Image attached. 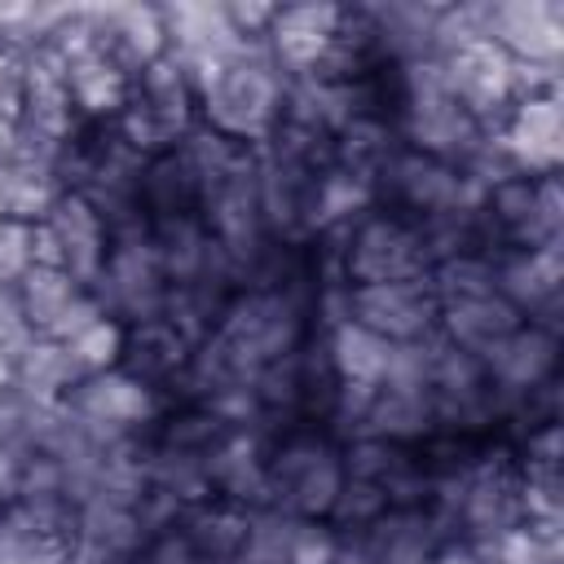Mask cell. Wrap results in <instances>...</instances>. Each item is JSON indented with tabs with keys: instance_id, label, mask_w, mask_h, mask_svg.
<instances>
[{
	"instance_id": "1",
	"label": "cell",
	"mask_w": 564,
	"mask_h": 564,
	"mask_svg": "<svg viewBox=\"0 0 564 564\" xmlns=\"http://www.w3.org/2000/svg\"><path fill=\"white\" fill-rule=\"evenodd\" d=\"M194 70V93H198V123L260 150L286 110V75L282 66L264 53V44H242L229 48Z\"/></svg>"
},
{
	"instance_id": "2",
	"label": "cell",
	"mask_w": 564,
	"mask_h": 564,
	"mask_svg": "<svg viewBox=\"0 0 564 564\" xmlns=\"http://www.w3.org/2000/svg\"><path fill=\"white\" fill-rule=\"evenodd\" d=\"M344 471V436L326 423H291L273 427L264 441V507L291 520H326L339 502Z\"/></svg>"
},
{
	"instance_id": "3",
	"label": "cell",
	"mask_w": 564,
	"mask_h": 564,
	"mask_svg": "<svg viewBox=\"0 0 564 564\" xmlns=\"http://www.w3.org/2000/svg\"><path fill=\"white\" fill-rule=\"evenodd\" d=\"M330 251V269L339 286H370V282H410L432 273V247L423 225L370 203L348 225L317 234Z\"/></svg>"
},
{
	"instance_id": "4",
	"label": "cell",
	"mask_w": 564,
	"mask_h": 564,
	"mask_svg": "<svg viewBox=\"0 0 564 564\" xmlns=\"http://www.w3.org/2000/svg\"><path fill=\"white\" fill-rule=\"evenodd\" d=\"M115 128L145 159H154L163 150H176L198 128V93H194L189 62H181L167 48L163 57L141 66L128 84V101L115 115Z\"/></svg>"
},
{
	"instance_id": "5",
	"label": "cell",
	"mask_w": 564,
	"mask_h": 564,
	"mask_svg": "<svg viewBox=\"0 0 564 564\" xmlns=\"http://www.w3.org/2000/svg\"><path fill=\"white\" fill-rule=\"evenodd\" d=\"M476 220H480V238L489 251L560 247V238H564L560 172H551V176L507 172V176L489 181L476 198Z\"/></svg>"
},
{
	"instance_id": "6",
	"label": "cell",
	"mask_w": 564,
	"mask_h": 564,
	"mask_svg": "<svg viewBox=\"0 0 564 564\" xmlns=\"http://www.w3.org/2000/svg\"><path fill=\"white\" fill-rule=\"evenodd\" d=\"M370 194L379 207L414 220V225H436L445 216L471 212L480 198V181L467 167L441 163L432 154H419L410 145H392L383 163L370 176Z\"/></svg>"
},
{
	"instance_id": "7",
	"label": "cell",
	"mask_w": 564,
	"mask_h": 564,
	"mask_svg": "<svg viewBox=\"0 0 564 564\" xmlns=\"http://www.w3.org/2000/svg\"><path fill=\"white\" fill-rule=\"evenodd\" d=\"M326 317H344L392 348H410L436 335L441 295L432 278L410 282H370V286H335L326 300Z\"/></svg>"
},
{
	"instance_id": "8",
	"label": "cell",
	"mask_w": 564,
	"mask_h": 564,
	"mask_svg": "<svg viewBox=\"0 0 564 564\" xmlns=\"http://www.w3.org/2000/svg\"><path fill=\"white\" fill-rule=\"evenodd\" d=\"M93 291H97L101 313L110 322H119V326H137V322L163 317L172 286H167V273L159 264V251L150 242L145 220L115 229L106 264H101V273L93 282Z\"/></svg>"
},
{
	"instance_id": "9",
	"label": "cell",
	"mask_w": 564,
	"mask_h": 564,
	"mask_svg": "<svg viewBox=\"0 0 564 564\" xmlns=\"http://www.w3.org/2000/svg\"><path fill=\"white\" fill-rule=\"evenodd\" d=\"M436 66H441L445 93H449L480 128H489V137H494V128L507 119V110L516 106V97L524 93V70H520L498 44H489L485 35L454 44L449 53L436 57Z\"/></svg>"
},
{
	"instance_id": "10",
	"label": "cell",
	"mask_w": 564,
	"mask_h": 564,
	"mask_svg": "<svg viewBox=\"0 0 564 564\" xmlns=\"http://www.w3.org/2000/svg\"><path fill=\"white\" fill-rule=\"evenodd\" d=\"M13 300H18L26 335L44 339V344H70L106 317L101 304H97V291L88 282L70 278L57 264H44V260H35L13 282Z\"/></svg>"
},
{
	"instance_id": "11",
	"label": "cell",
	"mask_w": 564,
	"mask_h": 564,
	"mask_svg": "<svg viewBox=\"0 0 564 564\" xmlns=\"http://www.w3.org/2000/svg\"><path fill=\"white\" fill-rule=\"evenodd\" d=\"M480 31L520 70L560 75V62H564V4L560 0H489Z\"/></svg>"
},
{
	"instance_id": "12",
	"label": "cell",
	"mask_w": 564,
	"mask_h": 564,
	"mask_svg": "<svg viewBox=\"0 0 564 564\" xmlns=\"http://www.w3.org/2000/svg\"><path fill=\"white\" fill-rule=\"evenodd\" d=\"M110 238H115L110 220H106L84 194H70V189H66V194L48 207V216L35 225L40 260L66 269L70 278H79V282H88V286L97 282V273H101V264H106Z\"/></svg>"
},
{
	"instance_id": "13",
	"label": "cell",
	"mask_w": 564,
	"mask_h": 564,
	"mask_svg": "<svg viewBox=\"0 0 564 564\" xmlns=\"http://www.w3.org/2000/svg\"><path fill=\"white\" fill-rule=\"evenodd\" d=\"M366 564H427L449 542L432 507H388L357 533H344Z\"/></svg>"
},
{
	"instance_id": "14",
	"label": "cell",
	"mask_w": 564,
	"mask_h": 564,
	"mask_svg": "<svg viewBox=\"0 0 564 564\" xmlns=\"http://www.w3.org/2000/svg\"><path fill=\"white\" fill-rule=\"evenodd\" d=\"M189 352H194V339L181 326H172L167 317H150V322H137V326H123L115 366L128 379L145 383L150 392L172 397L185 366H189Z\"/></svg>"
},
{
	"instance_id": "15",
	"label": "cell",
	"mask_w": 564,
	"mask_h": 564,
	"mask_svg": "<svg viewBox=\"0 0 564 564\" xmlns=\"http://www.w3.org/2000/svg\"><path fill=\"white\" fill-rule=\"evenodd\" d=\"M344 4H278V18L264 35V53L282 66L286 79L322 70L335 31H339Z\"/></svg>"
},
{
	"instance_id": "16",
	"label": "cell",
	"mask_w": 564,
	"mask_h": 564,
	"mask_svg": "<svg viewBox=\"0 0 564 564\" xmlns=\"http://www.w3.org/2000/svg\"><path fill=\"white\" fill-rule=\"evenodd\" d=\"M520 322V308L498 295V286H485V291H463V295H441V322H436V335L449 344V348H463L471 357H485L494 352Z\"/></svg>"
},
{
	"instance_id": "17",
	"label": "cell",
	"mask_w": 564,
	"mask_h": 564,
	"mask_svg": "<svg viewBox=\"0 0 564 564\" xmlns=\"http://www.w3.org/2000/svg\"><path fill=\"white\" fill-rule=\"evenodd\" d=\"M88 26H93V40L128 75H137L141 66H150L154 57L167 53L163 4H106V9H88Z\"/></svg>"
},
{
	"instance_id": "18",
	"label": "cell",
	"mask_w": 564,
	"mask_h": 564,
	"mask_svg": "<svg viewBox=\"0 0 564 564\" xmlns=\"http://www.w3.org/2000/svg\"><path fill=\"white\" fill-rule=\"evenodd\" d=\"M62 181H57V163L26 154L22 145L0 163V216L4 220H22V225H40L48 216V207L62 198Z\"/></svg>"
},
{
	"instance_id": "19",
	"label": "cell",
	"mask_w": 564,
	"mask_h": 564,
	"mask_svg": "<svg viewBox=\"0 0 564 564\" xmlns=\"http://www.w3.org/2000/svg\"><path fill=\"white\" fill-rule=\"evenodd\" d=\"M322 335H326V352H330V366L339 375V383L352 392V397H366L397 361V348L375 339L370 330L344 322V317H326L322 322Z\"/></svg>"
},
{
	"instance_id": "20",
	"label": "cell",
	"mask_w": 564,
	"mask_h": 564,
	"mask_svg": "<svg viewBox=\"0 0 564 564\" xmlns=\"http://www.w3.org/2000/svg\"><path fill=\"white\" fill-rule=\"evenodd\" d=\"M35 260H40L35 225L4 220V216H0V286H13V282H18Z\"/></svg>"
},
{
	"instance_id": "21",
	"label": "cell",
	"mask_w": 564,
	"mask_h": 564,
	"mask_svg": "<svg viewBox=\"0 0 564 564\" xmlns=\"http://www.w3.org/2000/svg\"><path fill=\"white\" fill-rule=\"evenodd\" d=\"M9 388H13V352L0 348V401L9 397Z\"/></svg>"
},
{
	"instance_id": "22",
	"label": "cell",
	"mask_w": 564,
	"mask_h": 564,
	"mask_svg": "<svg viewBox=\"0 0 564 564\" xmlns=\"http://www.w3.org/2000/svg\"><path fill=\"white\" fill-rule=\"evenodd\" d=\"M194 564H238V560H194Z\"/></svg>"
},
{
	"instance_id": "23",
	"label": "cell",
	"mask_w": 564,
	"mask_h": 564,
	"mask_svg": "<svg viewBox=\"0 0 564 564\" xmlns=\"http://www.w3.org/2000/svg\"><path fill=\"white\" fill-rule=\"evenodd\" d=\"M0 507H4V502H0Z\"/></svg>"
}]
</instances>
